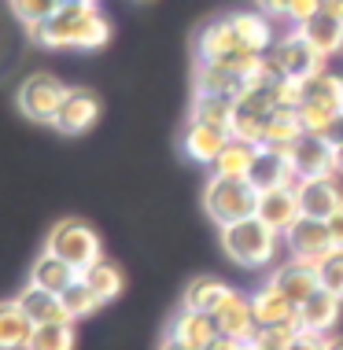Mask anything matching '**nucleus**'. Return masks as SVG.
<instances>
[{
    "instance_id": "nucleus-47",
    "label": "nucleus",
    "mask_w": 343,
    "mask_h": 350,
    "mask_svg": "<svg viewBox=\"0 0 343 350\" xmlns=\"http://www.w3.org/2000/svg\"><path fill=\"white\" fill-rule=\"evenodd\" d=\"M329 350H343V336H336V339H329Z\"/></svg>"
},
{
    "instance_id": "nucleus-45",
    "label": "nucleus",
    "mask_w": 343,
    "mask_h": 350,
    "mask_svg": "<svg viewBox=\"0 0 343 350\" xmlns=\"http://www.w3.org/2000/svg\"><path fill=\"white\" fill-rule=\"evenodd\" d=\"M332 170H336V174H343V144L332 148Z\"/></svg>"
},
{
    "instance_id": "nucleus-36",
    "label": "nucleus",
    "mask_w": 343,
    "mask_h": 350,
    "mask_svg": "<svg viewBox=\"0 0 343 350\" xmlns=\"http://www.w3.org/2000/svg\"><path fill=\"white\" fill-rule=\"evenodd\" d=\"M299 328H284V325H259L255 328V336L247 339V347L251 350H288L292 339Z\"/></svg>"
},
{
    "instance_id": "nucleus-10",
    "label": "nucleus",
    "mask_w": 343,
    "mask_h": 350,
    "mask_svg": "<svg viewBox=\"0 0 343 350\" xmlns=\"http://www.w3.org/2000/svg\"><path fill=\"white\" fill-rule=\"evenodd\" d=\"M255 192H270V188H281V185H299L295 177V166H292V151H281V148H259L255 155V166L247 174Z\"/></svg>"
},
{
    "instance_id": "nucleus-18",
    "label": "nucleus",
    "mask_w": 343,
    "mask_h": 350,
    "mask_svg": "<svg viewBox=\"0 0 343 350\" xmlns=\"http://www.w3.org/2000/svg\"><path fill=\"white\" fill-rule=\"evenodd\" d=\"M81 273L71 266V262H63L60 254H52L49 247H45L41 254L34 258V266H30V280L26 284H34V288H45V291H52V295H63L66 288H71L74 280H78Z\"/></svg>"
},
{
    "instance_id": "nucleus-11",
    "label": "nucleus",
    "mask_w": 343,
    "mask_h": 350,
    "mask_svg": "<svg viewBox=\"0 0 343 350\" xmlns=\"http://www.w3.org/2000/svg\"><path fill=\"white\" fill-rule=\"evenodd\" d=\"M299 206L307 217H318V221H329L332 214L343 206V188L336 177H303L299 185Z\"/></svg>"
},
{
    "instance_id": "nucleus-9",
    "label": "nucleus",
    "mask_w": 343,
    "mask_h": 350,
    "mask_svg": "<svg viewBox=\"0 0 343 350\" xmlns=\"http://www.w3.org/2000/svg\"><path fill=\"white\" fill-rule=\"evenodd\" d=\"M97 118H100L97 92H89V89H66V96L60 103V115H55L52 126L60 129L63 137H81V133H89V129L97 126Z\"/></svg>"
},
{
    "instance_id": "nucleus-23",
    "label": "nucleus",
    "mask_w": 343,
    "mask_h": 350,
    "mask_svg": "<svg viewBox=\"0 0 343 350\" xmlns=\"http://www.w3.org/2000/svg\"><path fill=\"white\" fill-rule=\"evenodd\" d=\"M247 81L251 78H244V74L229 67H218V63H196V92H214V96L236 100L247 89Z\"/></svg>"
},
{
    "instance_id": "nucleus-27",
    "label": "nucleus",
    "mask_w": 343,
    "mask_h": 350,
    "mask_svg": "<svg viewBox=\"0 0 343 350\" xmlns=\"http://www.w3.org/2000/svg\"><path fill=\"white\" fill-rule=\"evenodd\" d=\"M255 155H259V144H247V140H233L229 137V144L222 148V155L214 159V177H244L251 174L255 166Z\"/></svg>"
},
{
    "instance_id": "nucleus-34",
    "label": "nucleus",
    "mask_w": 343,
    "mask_h": 350,
    "mask_svg": "<svg viewBox=\"0 0 343 350\" xmlns=\"http://www.w3.org/2000/svg\"><path fill=\"white\" fill-rule=\"evenodd\" d=\"M295 115H299V126L307 137H321L329 129V122L340 115L336 107H329V103L321 100H299V107H295Z\"/></svg>"
},
{
    "instance_id": "nucleus-37",
    "label": "nucleus",
    "mask_w": 343,
    "mask_h": 350,
    "mask_svg": "<svg viewBox=\"0 0 343 350\" xmlns=\"http://www.w3.org/2000/svg\"><path fill=\"white\" fill-rule=\"evenodd\" d=\"M318 280H321V288L332 291V295H340L343 299V251H332L325 262L318 266Z\"/></svg>"
},
{
    "instance_id": "nucleus-29",
    "label": "nucleus",
    "mask_w": 343,
    "mask_h": 350,
    "mask_svg": "<svg viewBox=\"0 0 343 350\" xmlns=\"http://www.w3.org/2000/svg\"><path fill=\"white\" fill-rule=\"evenodd\" d=\"M233 26H236V33H240V41H244L251 52L266 55V52L273 49V30H270V18H266V15L233 12Z\"/></svg>"
},
{
    "instance_id": "nucleus-4",
    "label": "nucleus",
    "mask_w": 343,
    "mask_h": 350,
    "mask_svg": "<svg viewBox=\"0 0 343 350\" xmlns=\"http://www.w3.org/2000/svg\"><path fill=\"white\" fill-rule=\"evenodd\" d=\"M203 206H207V214H211V221L218 229H225V225L244 221V217L255 214L259 192H255L251 181H244V177H211L203 188Z\"/></svg>"
},
{
    "instance_id": "nucleus-30",
    "label": "nucleus",
    "mask_w": 343,
    "mask_h": 350,
    "mask_svg": "<svg viewBox=\"0 0 343 350\" xmlns=\"http://www.w3.org/2000/svg\"><path fill=\"white\" fill-rule=\"evenodd\" d=\"M188 122H203V126L229 129V122H233V100L214 96V92H196L192 96V118Z\"/></svg>"
},
{
    "instance_id": "nucleus-14",
    "label": "nucleus",
    "mask_w": 343,
    "mask_h": 350,
    "mask_svg": "<svg viewBox=\"0 0 343 350\" xmlns=\"http://www.w3.org/2000/svg\"><path fill=\"white\" fill-rule=\"evenodd\" d=\"M340 314H343V299L332 295V291H325V288H318L299 306V328H303V332L332 336V328L340 325Z\"/></svg>"
},
{
    "instance_id": "nucleus-31",
    "label": "nucleus",
    "mask_w": 343,
    "mask_h": 350,
    "mask_svg": "<svg viewBox=\"0 0 343 350\" xmlns=\"http://www.w3.org/2000/svg\"><path fill=\"white\" fill-rule=\"evenodd\" d=\"M299 92H303V100H321V103H329V107L343 111V78L332 70H321V74H314V78H307L299 85Z\"/></svg>"
},
{
    "instance_id": "nucleus-13",
    "label": "nucleus",
    "mask_w": 343,
    "mask_h": 350,
    "mask_svg": "<svg viewBox=\"0 0 343 350\" xmlns=\"http://www.w3.org/2000/svg\"><path fill=\"white\" fill-rule=\"evenodd\" d=\"M166 336L174 339V343L188 347V350H207L222 332H218V321L211 314H199V310H185V306H181L174 314V321H170Z\"/></svg>"
},
{
    "instance_id": "nucleus-5",
    "label": "nucleus",
    "mask_w": 343,
    "mask_h": 350,
    "mask_svg": "<svg viewBox=\"0 0 343 350\" xmlns=\"http://www.w3.org/2000/svg\"><path fill=\"white\" fill-rule=\"evenodd\" d=\"M266 67L284 81H299L303 85L307 78L325 70V55L303 37V30H295V33H284L281 41H273V49L266 52Z\"/></svg>"
},
{
    "instance_id": "nucleus-33",
    "label": "nucleus",
    "mask_w": 343,
    "mask_h": 350,
    "mask_svg": "<svg viewBox=\"0 0 343 350\" xmlns=\"http://www.w3.org/2000/svg\"><path fill=\"white\" fill-rule=\"evenodd\" d=\"M60 299H63V310H66V317H71V321H85V317H92V314H97V310L103 306L100 295H97V291H92L81 277L74 280Z\"/></svg>"
},
{
    "instance_id": "nucleus-43",
    "label": "nucleus",
    "mask_w": 343,
    "mask_h": 350,
    "mask_svg": "<svg viewBox=\"0 0 343 350\" xmlns=\"http://www.w3.org/2000/svg\"><path fill=\"white\" fill-rule=\"evenodd\" d=\"M207 350H251V347H247L244 339H229V336H218V339H214V343L207 347Z\"/></svg>"
},
{
    "instance_id": "nucleus-41",
    "label": "nucleus",
    "mask_w": 343,
    "mask_h": 350,
    "mask_svg": "<svg viewBox=\"0 0 343 350\" xmlns=\"http://www.w3.org/2000/svg\"><path fill=\"white\" fill-rule=\"evenodd\" d=\"M325 225H329V240H332V247H336V251H343V206H340V211L329 217Z\"/></svg>"
},
{
    "instance_id": "nucleus-20",
    "label": "nucleus",
    "mask_w": 343,
    "mask_h": 350,
    "mask_svg": "<svg viewBox=\"0 0 343 350\" xmlns=\"http://www.w3.org/2000/svg\"><path fill=\"white\" fill-rule=\"evenodd\" d=\"M292 166H295V177H329L336 174L332 170V148L325 144L321 137H303L299 144L292 148Z\"/></svg>"
},
{
    "instance_id": "nucleus-22",
    "label": "nucleus",
    "mask_w": 343,
    "mask_h": 350,
    "mask_svg": "<svg viewBox=\"0 0 343 350\" xmlns=\"http://www.w3.org/2000/svg\"><path fill=\"white\" fill-rule=\"evenodd\" d=\"M303 137H307V133H303V126H299V115H295V107H277L270 118H266L259 148H281V151H292Z\"/></svg>"
},
{
    "instance_id": "nucleus-2",
    "label": "nucleus",
    "mask_w": 343,
    "mask_h": 350,
    "mask_svg": "<svg viewBox=\"0 0 343 350\" xmlns=\"http://www.w3.org/2000/svg\"><path fill=\"white\" fill-rule=\"evenodd\" d=\"M196 63H218V67H229L244 78H255L266 67V55L251 52L240 41L233 15H218L196 33Z\"/></svg>"
},
{
    "instance_id": "nucleus-8",
    "label": "nucleus",
    "mask_w": 343,
    "mask_h": 350,
    "mask_svg": "<svg viewBox=\"0 0 343 350\" xmlns=\"http://www.w3.org/2000/svg\"><path fill=\"white\" fill-rule=\"evenodd\" d=\"M284 243H288V251H292L295 262L314 266V269H318L321 262L336 251V247H332V240H329V225L318 221V217H307V214L295 217V225L284 232Z\"/></svg>"
},
{
    "instance_id": "nucleus-42",
    "label": "nucleus",
    "mask_w": 343,
    "mask_h": 350,
    "mask_svg": "<svg viewBox=\"0 0 343 350\" xmlns=\"http://www.w3.org/2000/svg\"><path fill=\"white\" fill-rule=\"evenodd\" d=\"M321 140H325L329 148H340V144H343V111H340V115L329 122V129L321 133Z\"/></svg>"
},
{
    "instance_id": "nucleus-21",
    "label": "nucleus",
    "mask_w": 343,
    "mask_h": 350,
    "mask_svg": "<svg viewBox=\"0 0 343 350\" xmlns=\"http://www.w3.org/2000/svg\"><path fill=\"white\" fill-rule=\"evenodd\" d=\"M270 284H273V288H281L284 295H288L292 302H299V306L321 288L318 269H314V266H303V262H295V258L288 262V266H277V269H273Z\"/></svg>"
},
{
    "instance_id": "nucleus-16",
    "label": "nucleus",
    "mask_w": 343,
    "mask_h": 350,
    "mask_svg": "<svg viewBox=\"0 0 343 350\" xmlns=\"http://www.w3.org/2000/svg\"><path fill=\"white\" fill-rule=\"evenodd\" d=\"M229 144V129L218 126H203V122H188L185 137H181V148L185 155L199 166H214V159L222 155V148Z\"/></svg>"
},
{
    "instance_id": "nucleus-35",
    "label": "nucleus",
    "mask_w": 343,
    "mask_h": 350,
    "mask_svg": "<svg viewBox=\"0 0 343 350\" xmlns=\"http://www.w3.org/2000/svg\"><path fill=\"white\" fill-rule=\"evenodd\" d=\"M66 0H8V8H12V15L18 18L23 26H34V23H45V18H52Z\"/></svg>"
},
{
    "instance_id": "nucleus-19",
    "label": "nucleus",
    "mask_w": 343,
    "mask_h": 350,
    "mask_svg": "<svg viewBox=\"0 0 343 350\" xmlns=\"http://www.w3.org/2000/svg\"><path fill=\"white\" fill-rule=\"evenodd\" d=\"M218 321V332L229 336V339H251L255 328H259V321H255V306H251V295H240V291H233V295L225 299V306L214 314Z\"/></svg>"
},
{
    "instance_id": "nucleus-48",
    "label": "nucleus",
    "mask_w": 343,
    "mask_h": 350,
    "mask_svg": "<svg viewBox=\"0 0 343 350\" xmlns=\"http://www.w3.org/2000/svg\"><path fill=\"white\" fill-rule=\"evenodd\" d=\"M66 4H97V0H66Z\"/></svg>"
},
{
    "instance_id": "nucleus-15",
    "label": "nucleus",
    "mask_w": 343,
    "mask_h": 350,
    "mask_svg": "<svg viewBox=\"0 0 343 350\" xmlns=\"http://www.w3.org/2000/svg\"><path fill=\"white\" fill-rule=\"evenodd\" d=\"M255 306V321L259 325H284V328H299V302H292L281 288L273 284H262L251 295Z\"/></svg>"
},
{
    "instance_id": "nucleus-40",
    "label": "nucleus",
    "mask_w": 343,
    "mask_h": 350,
    "mask_svg": "<svg viewBox=\"0 0 343 350\" xmlns=\"http://www.w3.org/2000/svg\"><path fill=\"white\" fill-rule=\"evenodd\" d=\"M266 18H288V0H255Z\"/></svg>"
},
{
    "instance_id": "nucleus-39",
    "label": "nucleus",
    "mask_w": 343,
    "mask_h": 350,
    "mask_svg": "<svg viewBox=\"0 0 343 350\" xmlns=\"http://www.w3.org/2000/svg\"><path fill=\"white\" fill-rule=\"evenodd\" d=\"M329 339L332 336H318V332H295V339H292V347L288 350H329Z\"/></svg>"
},
{
    "instance_id": "nucleus-28",
    "label": "nucleus",
    "mask_w": 343,
    "mask_h": 350,
    "mask_svg": "<svg viewBox=\"0 0 343 350\" xmlns=\"http://www.w3.org/2000/svg\"><path fill=\"white\" fill-rule=\"evenodd\" d=\"M81 280L89 284L92 291H97L100 302L118 299L122 288H126V277H122V269L114 266V262H107V258H100V262H92V266H85V269H81Z\"/></svg>"
},
{
    "instance_id": "nucleus-3",
    "label": "nucleus",
    "mask_w": 343,
    "mask_h": 350,
    "mask_svg": "<svg viewBox=\"0 0 343 350\" xmlns=\"http://www.w3.org/2000/svg\"><path fill=\"white\" fill-rule=\"evenodd\" d=\"M222 251L229 262H236V266L244 269H262L270 266L273 258H277L281 251V232L270 229V225L262 221V217H244V221H233L222 229Z\"/></svg>"
},
{
    "instance_id": "nucleus-38",
    "label": "nucleus",
    "mask_w": 343,
    "mask_h": 350,
    "mask_svg": "<svg viewBox=\"0 0 343 350\" xmlns=\"http://www.w3.org/2000/svg\"><path fill=\"white\" fill-rule=\"evenodd\" d=\"M318 12H325V0H288V18L295 26L310 23Z\"/></svg>"
},
{
    "instance_id": "nucleus-44",
    "label": "nucleus",
    "mask_w": 343,
    "mask_h": 350,
    "mask_svg": "<svg viewBox=\"0 0 343 350\" xmlns=\"http://www.w3.org/2000/svg\"><path fill=\"white\" fill-rule=\"evenodd\" d=\"M325 12H332L343 23V0H325Z\"/></svg>"
},
{
    "instance_id": "nucleus-12",
    "label": "nucleus",
    "mask_w": 343,
    "mask_h": 350,
    "mask_svg": "<svg viewBox=\"0 0 343 350\" xmlns=\"http://www.w3.org/2000/svg\"><path fill=\"white\" fill-rule=\"evenodd\" d=\"M303 214L299 206V188L295 185H281L270 188V192H259V206H255V217H262L270 229H277L281 236L295 225V217Z\"/></svg>"
},
{
    "instance_id": "nucleus-46",
    "label": "nucleus",
    "mask_w": 343,
    "mask_h": 350,
    "mask_svg": "<svg viewBox=\"0 0 343 350\" xmlns=\"http://www.w3.org/2000/svg\"><path fill=\"white\" fill-rule=\"evenodd\" d=\"M159 350H188V347H181V343H174V339L166 336V339H163V347H159Z\"/></svg>"
},
{
    "instance_id": "nucleus-24",
    "label": "nucleus",
    "mask_w": 343,
    "mask_h": 350,
    "mask_svg": "<svg viewBox=\"0 0 343 350\" xmlns=\"http://www.w3.org/2000/svg\"><path fill=\"white\" fill-rule=\"evenodd\" d=\"M34 321L26 317V310L18 302H0V350H26L34 336Z\"/></svg>"
},
{
    "instance_id": "nucleus-1",
    "label": "nucleus",
    "mask_w": 343,
    "mask_h": 350,
    "mask_svg": "<svg viewBox=\"0 0 343 350\" xmlns=\"http://www.w3.org/2000/svg\"><path fill=\"white\" fill-rule=\"evenodd\" d=\"M26 37L41 49H81L97 52L111 41V23L100 15L97 4H63L45 23L26 26Z\"/></svg>"
},
{
    "instance_id": "nucleus-32",
    "label": "nucleus",
    "mask_w": 343,
    "mask_h": 350,
    "mask_svg": "<svg viewBox=\"0 0 343 350\" xmlns=\"http://www.w3.org/2000/svg\"><path fill=\"white\" fill-rule=\"evenodd\" d=\"M74 321H55V325H37L26 350H74Z\"/></svg>"
},
{
    "instance_id": "nucleus-17",
    "label": "nucleus",
    "mask_w": 343,
    "mask_h": 350,
    "mask_svg": "<svg viewBox=\"0 0 343 350\" xmlns=\"http://www.w3.org/2000/svg\"><path fill=\"white\" fill-rule=\"evenodd\" d=\"M236 288H229L225 280L211 277V273H199L185 284V295H181V306L185 310H199V314H218V310L225 306V299L233 295Z\"/></svg>"
},
{
    "instance_id": "nucleus-25",
    "label": "nucleus",
    "mask_w": 343,
    "mask_h": 350,
    "mask_svg": "<svg viewBox=\"0 0 343 350\" xmlns=\"http://www.w3.org/2000/svg\"><path fill=\"white\" fill-rule=\"evenodd\" d=\"M15 302L26 310V317H30L34 325H55V321H71V317H66V310H63V299L52 295V291H45V288H34V284H26L23 295H18Z\"/></svg>"
},
{
    "instance_id": "nucleus-26",
    "label": "nucleus",
    "mask_w": 343,
    "mask_h": 350,
    "mask_svg": "<svg viewBox=\"0 0 343 350\" xmlns=\"http://www.w3.org/2000/svg\"><path fill=\"white\" fill-rule=\"evenodd\" d=\"M299 30H303V37H307L314 49L325 55V59L336 55V52H343V23L332 12H318L310 23H303Z\"/></svg>"
},
{
    "instance_id": "nucleus-7",
    "label": "nucleus",
    "mask_w": 343,
    "mask_h": 350,
    "mask_svg": "<svg viewBox=\"0 0 343 350\" xmlns=\"http://www.w3.org/2000/svg\"><path fill=\"white\" fill-rule=\"evenodd\" d=\"M66 96V85L60 78H52V74H30V78L23 81V89H18V111H23L26 118L34 122H55L60 115V103Z\"/></svg>"
},
{
    "instance_id": "nucleus-6",
    "label": "nucleus",
    "mask_w": 343,
    "mask_h": 350,
    "mask_svg": "<svg viewBox=\"0 0 343 350\" xmlns=\"http://www.w3.org/2000/svg\"><path fill=\"white\" fill-rule=\"evenodd\" d=\"M45 247L52 254H60L63 262H71L78 273L103 258V243H100L97 229H92L89 221H81V217H63V221H55Z\"/></svg>"
}]
</instances>
